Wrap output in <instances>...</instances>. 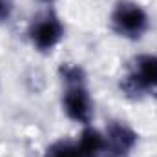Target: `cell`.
Listing matches in <instances>:
<instances>
[{
  "label": "cell",
  "mask_w": 157,
  "mask_h": 157,
  "mask_svg": "<svg viewBox=\"0 0 157 157\" xmlns=\"http://www.w3.org/2000/svg\"><path fill=\"white\" fill-rule=\"evenodd\" d=\"M122 90L133 95L157 97V55H141L122 78Z\"/></svg>",
  "instance_id": "cell-1"
},
{
  "label": "cell",
  "mask_w": 157,
  "mask_h": 157,
  "mask_svg": "<svg viewBox=\"0 0 157 157\" xmlns=\"http://www.w3.org/2000/svg\"><path fill=\"white\" fill-rule=\"evenodd\" d=\"M66 91L62 95V108L66 115L80 124H88L93 115V104L90 99V93L84 86V80L66 84Z\"/></svg>",
  "instance_id": "cell-4"
},
{
  "label": "cell",
  "mask_w": 157,
  "mask_h": 157,
  "mask_svg": "<svg viewBox=\"0 0 157 157\" xmlns=\"http://www.w3.org/2000/svg\"><path fill=\"white\" fill-rule=\"evenodd\" d=\"M64 35V26L55 13H44L37 17L29 26L31 44L39 51H51Z\"/></svg>",
  "instance_id": "cell-3"
},
{
  "label": "cell",
  "mask_w": 157,
  "mask_h": 157,
  "mask_svg": "<svg viewBox=\"0 0 157 157\" xmlns=\"http://www.w3.org/2000/svg\"><path fill=\"white\" fill-rule=\"evenodd\" d=\"M13 13V0H0V22L9 20Z\"/></svg>",
  "instance_id": "cell-7"
},
{
  "label": "cell",
  "mask_w": 157,
  "mask_h": 157,
  "mask_svg": "<svg viewBox=\"0 0 157 157\" xmlns=\"http://www.w3.org/2000/svg\"><path fill=\"white\" fill-rule=\"evenodd\" d=\"M44 2H49V0H44Z\"/></svg>",
  "instance_id": "cell-8"
},
{
  "label": "cell",
  "mask_w": 157,
  "mask_h": 157,
  "mask_svg": "<svg viewBox=\"0 0 157 157\" xmlns=\"http://www.w3.org/2000/svg\"><path fill=\"white\" fill-rule=\"evenodd\" d=\"M112 26L121 37L139 39L148 29V15L146 11L132 0H121L113 7Z\"/></svg>",
  "instance_id": "cell-2"
},
{
  "label": "cell",
  "mask_w": 157,
  "mask_h": 157,
  "mask_svg": "<svg viewBox=\"0 0 157 157\" xmlns=\"http://www.w3.org/2000/svg\"><path fill=\"white\" fill-rule=\"evenodd\" d=\"M106 137V150L110 148L115 154H126L135 144V133L124 124H112Z\"/></svg>",
  "instance_id": "cell-5"
},
{
  "label": "cell",
  "mask_w": 157,
  "mask_h": 157,
  "mask_svg": "<svg viewBox=\"0 0 157 157\" xmlns=\"http://www.w3.org/2000/svg\"><path fill=\"white\" fill-rule=\"evenodd\" d=\"M46 157H86L82 154L78 141H57L53 143L48 152Z\"/></svg>",
  "instance_id": "cell-6"
}]
</instances>
